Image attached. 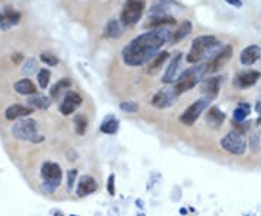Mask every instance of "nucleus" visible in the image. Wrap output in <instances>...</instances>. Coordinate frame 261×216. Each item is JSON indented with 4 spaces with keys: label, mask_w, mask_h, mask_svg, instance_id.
<instances>
[{
    "label": "nucleus",
    "mask_w": 261,
    "mask_h": 216,
    "mask_svg": "<svg viewBox=\"0 0 261 216\" xmlns=\"http://www.w3.org/2000/svg\"><path fill=\"white\" fill-rule=\"evenodd\" d=\"M74 123H76V132L78 135H84L86 134V129H87V118L84 115H77L76 119H74Z\"/></svg>",
    "instance_id": "obj_31"
},
{
    "label": "nucleus",
    "mask_w": 261,
    "mask_h": 216,
    "mask_svg": "<svg viewBox=\"0 0 261 216\" xmlns=\"http://www.w3.org/2000/svg\"><path fill=\"white\" fill-rule=\"evenodd\" d=\"M12 134L16 139H22V141L39 142L42 139V135H39L38 123L33 119H20L17 123L13 125Z\"/></svg>",
    "instance_id": "obj_4"
},
{
    "label": "nucleus",
    "mask_w": 261,
    "mask_h": 216,
    "mask_svg": "<svg viewBox=\"0 0 261 216\" xmlns=\"http://www.w3.org/2000/svg\"><path fill=\"white\" fill-rule=\"evenodd\" d=\"M261 77L260 71L257 70H247V71H243L238 74L237 77V86L241 87V89H248L251 86H254L259 78Z\"/></svg>",
    "instance_id": "obj_16"
},
{
    "label": "nucleus",
    "mask_w": 261,
    "mask_h": 216,
    "mask_svg": "<svg viewBox=\"0 0 261 216\" xmlns=\"http://www.w3.org/2000/svg\"><path fill=\"white\" fill-rule=\"evenodd\" d=\"M192 29H193L192 22H190V20H183V22L179 25V28H177L176 31H173V33H171V42H173V44L180 42L182 39H184L186 36L190 35Z\"/></svg>",
    "instance_id": "obj_23"
},
{
    "label": "nucleus",
    "mask_w": 261,
    "mask_h": 216,
    "mask_svg": "<svg viewBox=\"0 0 261 216\" xmlns=\"http://www.w3.org/2000/svg\"><path fill=\"white\" fill-rule=\"evenodd\" d=\"M28 105L32 109H39V110H46L51 106V100L48 96L41 94V93H35L32 96L28 97Z\"/></svg>",
    "instance_id": "obj_22"
},
{
    "label": "nucleus",
    "mask_w": 261,
    "mask_h": 216,
    "mask_svg": "<svg viewBox=\"0 0 261 216\" xmlns=\"http://www.w3.org/2000/svg\"><path fill=\"white\" fill-rule=\"evenodd\" d=\"M13 89H15L16 93L23 94V96H32V94L36 93V87H35V84H33L29 78L17 80V81L13 84Z\"/></svg>",
    "instance_id": "obj_24"
},
{
    "label": "nucleus",
    "mask_w": 261,
    "mask_h": 216,
    "mask_svg": "<svg viewBox=\"0 0 261 216\" xmlns=\"http://www.w3.org/2000/svg\"><path fill=\"white\" fill-rule=\"evenodd\" d=\"M176 97H177V94L174 93V89H173V87H166V89L158 90V92L154 94L151 103H153L155 108H158V109H164V108L171 106Z\"/></svg>",
    "instance_id": "obj_11"
},
{
    "label": "nucleus",
    "mask_w": 261,
    "mask_h": 216,
    "mask_svg": "<svg viewBox=\"0 0 261 216\" xmlns=\"http://www.w3.org/2000/svg\"><path fill=\"white\" fill-rule=\"evenodd\" d=\"M96 190H97V183L94 182L93 177H90V176L80 177L78 185H77V195L80 198H84V196H87V195H90V193H93Z\"/></svg>",
    "instance_id": "obj_18"
},
{
    "label": "nucleus",
    "mask_w": 261,
    "mask_h": 216,
    "mask_svg": "<svg viewBox=\"0 0 261 216\" xmlns=\"http://www.w3.org/2000/svg\"><path fill=\"white\" fill-rule=\"evenodd\" d=\"M41 176L44 179V186L46 190L52 192L62 180V171L60 169L58 164L55 163H44L42 170H41Z\"/></svg>",
    "instance_id": "obj_7"
},
{
    "label": "nucleus",
    "mask_w": 261,
    "mask_h": 216,
    "mask_svg": "<svg viewBox=\"0 0 261 216\" xmlns=\"http://www.w3.org/2000/svg\"><path fill=\"white\" fill-rule=\"evenodd\" d=\"M182 52H176L173 57H171V61L164 73V77H163V83L166 84H171L177 80V71H179V67H180V62H182Z\"/></svg>",
    "instance_id": "obj_14"
},
{
    "label": "nucleus",
    "mask_w": 261,
    "mask_h": 216,
    "mask_svg": "<svg viewBox=\"0 0 261 216\" xmlns=\"http://www.w3.org/2000/svg\"><path fill=\"white\" fill-rule=\"evenodd\" d=\"M221 84H222V77H209L203 81L202 84V92L209 96V97H215L218 93H219V89H221Z\"/></svg>",
    "instance_id": "obj_20"
},
{
    "label": "nucleus",
    "mask_w": 261,
    "mask_h": 216,
    "mask_svg": "<svg viewBox=\"0 0 261 216\" xmlns=\"http://www.w3.org/2000/svg\"><path fill=\"white\" fill-rule=\"evenodd\" d=\"M221 48H222V44L216 36H214V35H200L193 41L186 60L190 64H200L205 60L206 61L212 60L219 52Z\"/></svg>",
    "instance_id": "obj_2"
},
{
    "label": "nucleus",
    "mask_w": 261,
    "mask_h": 216,
    "mask_svg": "<svg viewBox=\"0 0 261 216\" xmlns=\"http://www.w3.org/2000/svg\"><path fill=\"white\" fill-rule=\"evenodd\" d=\"M123 31H125V26L121 23V20H118V19H110V20L106 23V26H105L103 35H105V38H107V39H118L119 36H122Z\"/></svg>",
    "instance_id": "obj_19"
},
{
    "label": "nucleus",
    "mask_w": 261,
    "mask_h": 216,
    "mask_svg": "<svg viewBox=\"0 0 261 216\" xmlns=\"http://www.w3.org/2000/svg\"><path fill=\"white\" fill-rule=\"evenodd\" d=\"M145 10V0H125L121 12V23L123 26H132L142 17Z\"/></svg>",
    "instance_id": "obj_5"
},
{
    "label": "nucleus",
    "mask_w": 261,
    "mask_h": 216,
    "mask_svg": "<svg viewBox=\"0 0 261 216\" xmlns=\"http://www.w3.org/2000/svg\"><path fill=\"white\" fill-rule=\"evenodd\" d=\"M228 4H231V6H234V7H237V9H241L243 7V0H225Z\"/></svg>",
    "instance_id": "obj_35"
},
{
    "label": "nucleus",
    "mask_w": 261,
    "mask_h": 216,
    "mask_svg": "<svg viewBox=\"0 0 261 216\" xmlns=\"http://www.w3.org/2000/svg\"><path fill=\"white\" fill-rule=\"evenodd\" d=\"M76 170H71L70 173H68V186L71 187L73 186V183H74V177H76Z\"/></svg>",
    "instance_id": "obj_36"
},
{
    "label": "nucleus",
    "mask_w": 261,
    "mask_h": 216,
    "mask_svg": "<svg viewBox=\"0 0 261 216\" xmlns=\"http://www.w3.org/2000/svg\"><path fill=\"white\" fill-rule=\"evenodd\" d=\"M183 6L174 0H155L151 7L148 9V16L158 17V16H174V12H182Z\"/></svg>",
    "instance_id": "obj_8"
},
{
    "label": "nucleus",
    "mask_w": 261,
    "mask_h": 216,
    "mask_svg": "<svg viewBox=\"0 0 261 216\" xmlns=\"http://www.w3.org/2000/svg\"><path fill=\"white\" fill-rule=\"evenodd\" d=\"M169 57H170V54H169L167 51H160V52L151 60V62H150V70H157L158 67H161V65L164 64V61L169 60Z\"/></svg>",
    "instance_id": "obj_29"
},
{
    "label": "nucleus",
    "mask_w": 261,
    "mask_h": 216,
    "mask_svg": "<svg viewBox=\"0 0 261 216\" xmlns=\"http://www.w3.org/2000/svg\"><path fill=\"white\" fill-rule=\"evenodd\" d=\"M41 61L44 62V64H46V65H51V67H55V65H58V62H60V60L55 57V54H52V52H42L41 54Z\"/></svg>",
    "instance_id": "obj_32"
},
{
    "label": "nucleus",
    "mask_w": 261,
    "mask_h": 216,
    "mask_svg": "<svg viewBox=\"0 0 261 216\" xmlns=\"http://www.w3.org/2000/svg\"><path fill=\"white\" fill-rule=\"evenodd\" d=\"M211 102H212V97H209V96L200 97L199 100H196L195 103H192V105L183 112V115L180 116V122L184 123V125H193V123L199 119V116L208 109V106L211 105Z\"/></svg>",
    "instance_id": "obj_6"
},
{
    "label": "nucleus",
    "mask_w": 261,
    "mask_h": 216,
    "mask_svg": "<svg viewBox=\"0 0 261 216\" xmlns=\"http://www.w3.org/2000/svg\"><path fill=\"white\" fill-rule=\"evenodd\" d=\"M171 29L169 26L150 29L134 38L122 49V60L129 67H139L151 61L160 49L171 41Z\"/></svg>",
    "instance_id": "obj_1"
},
{
    "label": "nucleus",
    "mask_w": 261,
    "mask_h": 216,
    "mask_svg": "<svg viewBox=\"0 0 261 216\" xmlns=\"http://www.w3.org/2000/svg\"><path fill=\"white\" fill-rule=\"evenodd\" d=\"M12 58H13V61H15V62L17 64L19 61H22V58H23V57H22V54H16V55H13Z\"/></svg>",
    "instance_id": "obj_38"
},
{
    "label": "nucleus",
    "mask_w": 261,
    "mask_h": 216,
    "mask_svg": "<svg viewBox=\"0 0 261 216\" xmlns=\"http://www.w3.org/2000/svg\"><path fill=\"white\" fill-rule=\"evenodd\" d=\"M208 121L214 125H221L225 121V115L218 109V108H211L208 112Z\"/></svg>",
    "instance_id": "obj_27"
},
{
    "label": "nucleus",
    "mask_w": 261,
    "mask_h": 216,
    "mask_svg": "<svg viewBox=\"0 0 261 216\" xmlns=\"http://www.w3.org/2000/svg\"><path fill=\"white\" fill-rule=\"evenodd\" d=\"M113 192H115V187H113V176H110V177H109V193L113 195Z\"/></svg>",
    "instance_id": "obj_37"
},
{
    "label": "nucleus",
    "mask_w": 261,
    "mask_h": 216,
    "mask_svg": "<svg viewBox=\"0 0 261 216\" xmlns=\"http://www.w3.org/2000/svg\"><path fill=\"white\" fill-rule=\"evenodd\" d=\"M176 25V19L174 16H158V17H151V20L147 23V28L150 29H155V28H163V26H174Z\"/></svg>",
    "instance_id": "obj_25"
},
{
    "label": "nucleus",
    "mask_w": 261,
    "mask_h": 216,
    "mask_svg": "<svg viewBox=\"0 0 261 216\" xmlns=\"http://www.w3.org/2000/svg\"><path fill=\"white\" fill-rule=\"evenodd\" d=\"M38 84L41 89H46L48 84H49V80H51V71L48 68H41L38 71Z\"/></svg>",
    "instance_id": "obj_30"
},
{
    "label": "nucleus",
    "mask_w": 261,
    "mask_h": 216,
    "mask_svg": "<svg viewBox=\"0 0 261 216\" xmlns=\"http://www.w3.org/2000/svg\"><path fill=\"white\" fill-rule=\"evenodd\" d=\"M32 112H33V109L29 108V106H25V105H12V106H9L6 109L4 116L9 121H15V119H22V118L31 115Z\"/></svg>",
    "instance_id": "obj_17"
},
{
    "label": "nucleus",
    "mask_w": 261,
    "mask_h": 216,
    "mask_svg": "<svg viewBox=\"0 0 261 216\" xmlns=\"http://www.w3.org/2000/svg\"><path fill=\"white\" fill-rule=\"evenodd\" d=\"M118 128H119V122H118V119H116L115 116H109V118H106V119H105V122L102 123L100 131H102L103 134H109V135H112V134H115V132L118 131Z\"/></svg>",
    "instance_id": "obj_26"
},
{
    "label": "nucleus",
    "mask_w": 261,
    "mask_h": 216,
    "mask_svg": "<svg viewBox=\"0 0 261 216\" xmlns=\"http://www.w3.org/2000/svg\"><path fill=\"white\" fill-rule=\"evenodd\" d=\"M70 86H71L70 78H62V80L57 81V83L51 87V90H49V96H51V99H54V100H60L61 97H64V96L67 94V92H68Z\"/></svg>",
    "instance_id": "obj_21"
},
{
    "label": "nucleus",
    "mask_w": 261,
    "mask_h": 216,
    "mask_svg": "<svg viewBox=\"0 0 261 216\" xmlns=\"http://www.w3.org/2000/svg\"><path fill=\"white\" fill-rule=\"evenodd\" d=\"M121 109H122L123 112H128V113H137L138 109H139V106H138V103L134 102V100H126V102H122V103H121Z\"/></svg>",
    "instance_id": "obj_34"
},
{
    "label": "nucleus",
    "mask_w": 261,
    "mask_h": 216,
    "mask_svg": "<svg viewBox=\"0 0 261 216\" xmlns=\"http://www.w3.org/2000/svg\"><path fill=\"white\" fill-rule=\"evenodd\" d=\"M36 67H38L36 60H33V58H28V60L25 61V64L22 65V71H23V74L31 76V74L36 70Z\"/></svg>",
    "instance_id": "obj_33"
},
{
    "label": "nucleus",
    "mask_w": 261,
    "mask_h": 216,
    "mask_svg": "<svg viewBox=\"0 0 261 216\" xmlns=\"http://www.w3.org/2000/svg\"><path fill=\"white\" fill-rule=\"evenodd\" d=\"M22 19V13L12 6H3L0 9V29L9 31L13 26H16Z\"/></svg>",
    "instance_id": "obj_10"
},
{
    "label": "nucleus",
    "mask_w": 261,
    "mask_h": 216,
    "mask_svg": "<svg viewBox=\"0 0 261 216\" xmlns=\"http://www.w3.org/2000/svg\"><path fill=\"white\" fill-rule=\"evenodd\" d=\"M221 145L225 151L234 155H243L246 153L247 142H246V138L240 132H230L222 138Z\"/></svg>",
    "instance_id": "obj_9"
},
{
    "label": "nucleus",
    "mask_w": 261,
    "mask_h": 216,
    "mask_svg": "<svg viewBox=\"0 0 261 216\" xmlns=\"http://www.w3.org/2000/svg\"><path fill=\"white\" fill-rule=\"evenodd\" d=\"M232 52H234V48L231 45H225L219 49V52L212 58V61L209 62V71H216L219 68H222L225 65V62L228 60L232 58Z\"/></svg>",
    "instance_id": "obj_13"
},
{
    "label": "nucleus",
    "mask_w": 261,
    "mask_h": 216,
    "mask_svg": "<svg viewBox=\"0 0 261 216\" xmlns=\"http://www.w3.org/2000/svg\"><path fill=\"white\" fill-rule=\"evenodd\" d=\"M208 71H209V62H200V64H196V65L184 70L174 83V87H173L174 93L179 96L182 93L192 90L195 86H198L205 78Z\"/></svg>",
    "instance_id": "obj_3"
},
{
    "label": "nucleus",
    "mask_w": 261,
    "mask_h": 216,
    "mask_svg": "<svg viewBox=\"0 0 261 216\" xmlns=\"http://www.w3.org/2000/svg\"><path fill=\"white\" fill-rule=\"evenodd\" d=\"M83 103V99H81V96L78 94V93H76V92H71V90H68L67 92V94L62 97V103L60 105V112L62 113V115H71L73 112H76V109L80 106Z\"/></svg>",
    "instance_id": "obj_12"
},
{
    "label": "nucleus",
    "mask_w": 261,
    "mask_h": 216,
    "mask_svg": "<svg viewBox=\"0 0 261 216\" xmlns=\"http://www.w3.org/2000/svg\"><path fill=\"white\" fill-rule=\"evenodd\" d=\"M261 57V48L259 45H248L243 49L241 55H240V61L243 65H253L256 64Z\"/></svg>",
    "instance_id": "obj_15"
},
{
    "label": "nucleus",
    "mask_w": 261,
    "mask_h": 216,
    "mask_svg": "<svg viewBox=\"0 0 261 216\" xmlns=\"http://www.w3.org/2000/svg\"><path fill=\"white\" fill-rule=\"evenodd\" d=\"M250 112H251V108H250V105H247V103H241L237 109H235V112H234V119L237 121V122H243L248 115H250Z\"/></svg>",
    "instance_id": "obj_28"
}]
</instances>
